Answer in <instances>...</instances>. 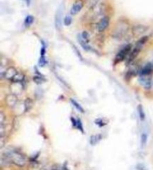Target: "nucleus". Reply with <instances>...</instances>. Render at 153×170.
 <instances>
[{"label": "nucleus", "mask_w": 153, "mask_h": 170, "mask_svg": "<svg viewBox=\"0 0 153 170\" xmlns=\"http://www.w3.org/2000/svg\"><path fill=\"white\" fill-rule=\"evenodd\" d=\"M10 159L11 163L19 167H23L26 164V157L23 154L16 150H10L5 152Z\"/></svg>", "instance_id": "1"}, {"label": "nucleus", "mask_w": 153, "mask_h": 170, "mask_svg": "<svg viewBox=\"0 0 153 170\" xmlns=\"http://www.w3.org/2000/svg\"><path fill=\"white\" fill-rule=\"evenodd\" d=\"M147 40H148V37H147V36H144V37H143L141 39H140V40H138V42L136 44V45H135V48H133V50H132V52L130 53L128 60H127L128 63H131V62L133 61V60H135V58L137 56L138 54L140 53L143 46L146 44V42H147Z\"/></svg>", "instance_id": "2"}, {"label": "nucleus", "mask_w": 153, "mask_h": 170, "mask_svg": "<svg viewBox=\"0 0 153 170\" xmlns=\"http://www.w3.org/2000/svg\"><path fill=\"white\" fill-rule=\"evenodd\" d=\"M128 29V25L126 22H122L120 21L117 25H116V28H114L113 32V37L116 39H121L123 38L126 34L127 32Z\"/></svg>", "instance_id": "3"}, {"label": "nucleus", "mask_w": 153, "mask_h": 170, "mask_svg": "<svg viewBox=\"0 0 153 170\" xmlns=\"http://www.w3.org/2000/svg\"><path fill=\"white\" fill-rule=\"evenodd\" d=\"M131 50H132V46L130 45V44L123 47L121 50L116 54L114 60L115 63H118L125 60L126 58L131 53Z\"/></svg>", "instance_id": "4"}, {"label": "nucleus", "mask_w": 153, "mask_h": 170, "mask_svg": "<svg viewBox=\"0 0 153 170\" xmlns=\"http://www.w3.org/2000/svg\"><path fill=\"white\" fill-rule=\"evenodd\" d=\"M62 17H63V7L61 6L55 13V25L57 30H61V28Z\"/></svg>", "instance_id": "5"}, {"label": "nucleus", "mask_w": 153, "mask_h": 170, "mask_svg": "<svg viewBox=\"0 0 153 170\" xmlns=\"http://www.w3.org/2000/svg\"><path fill=\"white\" fill-rule=\"evenodd\" d=\"M139 82L147 90H149L152 85V81L149 75H140Z\"/></svg>", "instance_id": "6"}, {"label": "nucleus", "mask_w": 153, "mask_h": 170, "mask_svg": "<svg viewBox=\"0 0 153 170\" xmlns=\"http://www.w3.org/2000/svg\"><path fill=\"white\" fill-rule=\"evenodd\" d=\"M109 22H110L109 17H107V16H105V17L100 19V20L97 23V29H98L99 32H104L109 25Z\"/></svg>", "instance_id": "7"}, {"label": "nucleus", "mask_w": 153, "mask_h": 170, "mask_svg": "<svg viewBox=\"0 0 153 170\" xmlns=\"http://www.w3.org/2000/svg\"><path fill=\"white\" fill-rule=\"evenodd\" d=\"M84 6V2L82 0H77L76 2H74V4L72 6L70 9V14L71 15H75L81 11Z\"/></svg>", "instance_id": "8"}, {"label": "nucleus", "mask_w": 153, "mask_h": 170, "mask_svg": "<svg viewBox=\"0 0 153 170\" xmlns=\"http://www.w3.org/2000/svg\"><path fill=\"white\" fill-rule=\"evenodd\" d=\"M148 30V28L147 26L143 25H137L133 27L132 28V32L133 34L135 36H139V35H142Z\"/></svg>", "instance_id": "9"}, {"label": "nucleus", "mask_w": 153, "mask_h": 170, "mask_svg": "<svg viewBox=\"0 0 153 170\" xmlns=\"http://www.w3.org/2000/svg\"><path fill=\"white\" fill-rule=\"evenodd\" d=\"M153 71V63H147L142 69H140V75H149Z\"/></svg>", "instance_id": "10"}, {"label": "nucleus", "mask_w": 153, "mask_h": 170, "mask_svg": "<svg viewBox=\"0 0 153 170\" xmlns=\"http://www.w3.org/2000/svg\"><path fill=\"white\" fill-rule=\"evenodd\" d=\"M18 73L15 68L13 67H9L8 69H7L5 70V78L7 79L8 80L12 81L13 79V78L17 75V74Z\"/></svg>", "instance_id": "11"}, {"label": "nucleus", "mask_w": 153, "mask_h": 170, "mask_svg": "<svg viewBox=\"0 0 153 170\" xmlns=\"http://www.w3.org/2000/svg\"><path fill=\"white\" fill-rule=\"evenodd\" d=\"M17 101H18V99H17V97L15 94H11V95L7 96L6 98H5V102L9 107H14L17 105Z\"/></svg>", "instance_id": "12"}, {"label": "nucleus", "mask_w": 153, "mask_h": 170, "mask_svg": "<svg viewBox=\"0 0 153 170\" xmlns=\"http://www.w3.org/2000/svg\"><path fill=\"white\" fill-rule=\"evenodd\" d=\"M70 120H71L73 126L74 128H75L76 129L79 130L82 133H85L83 125H82V122L80 119H75L73 118V117H71V118H70Z\"/></svg>", "instance_id": "13"}, {"label": "nucleus", "mask_w": 153, "mask_h": 170, "mask_svg": "<svg viewBox=\"0 0 153 170\" xmlns=\"http://www.w3.org/2000/svg\"><path fill=\"white\" fill-rule=\"evenodd\" d=\"M102 139V135L101 133H97V134H93L91 135L90 137V144L91 145H96L98 144Z\"/></svg>", "instance_id": "14"}, {"label": "nucleus", "mask_w": 153, "mask_h": 170, "mask_svg": "<svg viewBox=\"0 0 153 170\" xmlns=\"http://www.w3.org/2000/svg\"><path fill=\"white\" fill-rule=\"evenodd\" d=\"M33 106V101L30 98H27L24 102V110L25 112L28 111Z\"/></svg>", "instance_id": "15"}, {"label": "nucleus", "mask_w": 153, "mask_h": 170, "mask_svg": "<svg viewBox=\"0 0 153 170\" xmlns=\"http://www.w3.org/2000/svg\"><path fill=\"white\" fill-rule=\"evenodd\" d=\"M70 102H71L72 105H73L74 107H75L78 111L81 112V113H85V110H84L83 107H82V105H80L78 102H77L75 99H73V98H70Z\"/></svg>", "instance_id": "16"}, {"label": "nucleus", "mask_w": 153, "mask_h": 170, "mask_svg": "<svg viewBox=\"0 0 153 170\" xmlns=\"http://www.w3.org/2000/svg\"><path fill=\"white\" fill-rule=\"evenodd\" d=\"M34 20L35 18L32 15H28L25 19V21H24V25L25 27H29L30 25H32V23L34 22Z\"/></svg>", "instance_id": "17"}, {"label": "nucleus", "mask_w": 153, "mask_h": 170, "mask_svg": "<svg viewBox=\"0 0 153 170\" xmlns=\"http://www.w3.org/2000/svg\"><path fill=\"white\" fill-rule=\"evenodd\" d=\"M137 112H138V115H139V117H140V120L141 121H143L146 118V115H145L144 110H143V107H142L141 105H139L137 107Z\"/></svg>", "instance_id": "18"}, {"label": "nucleus", "mask_w": 153, "mask_h": 170, "mask_svg": "<svg viewBox=\"0 0 153 170\" xmlns=\"http://www.w3.org/2000/svg\"><path fill=\"white\" fill-rule=\"evenodd\" d=\"M147 140H148V135H147V133H141V136H140V145H141L142 147H144L146 145L147 143Z\"/></svg>", "instance_id": "19"}, {"label": "nucleus", "mask_w": 153, "mask_h": 170, "mask_svg": "<svg viewBox=\"0 0 153 170\" xmlns=\"http://www.w3.org/2000/svg\"><path fill=\"white\" fill-rule=\"evenodd\" d=\"M33 80L35 83L38 84H43V82L45 81V79H43V77L41 75H36V76H35L34 77Z\"/></svg>", "instance_id": "20"}, {"label": "nucleus", "mask_w": 153, "mask_h": 170, "mask_svg": "<svg viewBox=\"0 0 153 170\" xmlns=\"http://www.w3.org/2000/svg\"><path fill=\"white\" fill-rule=\"evenodd\" d=\"M23 80H24V75H22V74H20V73H17V75L13 78V79L11 81H13V83H14V82H20V83H21V82Z\"/></svg>", "instance_id": "21"}, {"label": "nucleus", "mask_w": 153, "mask_h": 170, "mask_svg": "<svg viewBox=\"0 0 153 170\" xmlns=\"http://www.w3.org/2000/svg\"><path fill=\"white\" fill-rule=\"evenodd\" d=\"M63 23L65 25H70L72 23V17L70 16H66L63 20Z\"/></svg>", "instance_id": "22"}, {"label": "nucleus", "mask_w": 153, "mask_h": 170, "mask_svg": "<svg viewBox=\"0 0 153 170\" xmlns=\"http://www.w3.org/2000/svg\"><path fill=\"white\" fill-rule=\"evenodd\" d=\"M98 2L99 0H88V6L90 8H94Z\"/></svg>", "instance_id": "23"}, {"label": "nucleus", "mask_w": 153, "mask_h": 170, "mask_svg": "<svg viewBox=\"0 0 153 170\" xmlns=\"http://www.w3.org/2000/svg\"><path fill=\"white\" fill-rule=\"evenodd\" d=\"M95 123L99 127H103L104 125H106V123H105L103 122V119H97V120H95Z\"/></svg>", "instance_id": "24"}, {"label": "nucleus", "mask_w": 153, "mask_h": 170, "mask_svg": "<svg viewBox=\"0 0 153 170\" xmlns=\"http://www.w3.org/2000/svg\"><path fill=\"white\" fill-rule=\"evenodd\" d=\"M61 170H70V169H69L68 166H67V164H63V166H62V169Z\"/></svg>", "instance_id": "25"}, {"label": "nucleus", "mask_w": 153, "mask_h": 170, "mask_svg": "<svg viewBox=\"0 0 153 170\" xmlns=\"http://www.w3.org/2000/svg\"><path fill=\"white\" fill-rule=\"evenodd\" d=\"M25 1L27 3V5H29V4H30V0H25Z\"/></svg>", "instance_id": "26"}, {"label": "nucleus", "mask_w": 153, "mask_h": 170, "mask_svg": "<svg viewBox=\"0 0 153 170\" xmlns=\"http://www.w3.org/2000/svg\"><path fill=\"white\" fill-rule=\"evenodd\" d=\"M40 170H47V169L46 168H42V169H40Z\"/></svg>", "instance_id": "27"}, {"label": "nucleus", "mask_w": 153, "mask_h": 170, "mask_svg": "<svg viewBox=\"0 0 153 170\" xmlns=\"http://www.w3.org/2000/svg\"><path fill=\"white\" fill-rule=\"evenodd\" d=\"M52 170H57V169H52Z\"/></svg>", "instance_id": "28"}]
</instances>
